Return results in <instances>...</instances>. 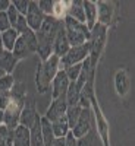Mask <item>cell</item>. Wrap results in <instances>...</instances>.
<instances>
[{
  "instance_id": "obj_1",
  "label": "cell",
  "mask_w": 135,
  "mask_h": 146,
  "mask_svg": "<svg viewBox=\"0 0 135 146\" xmlns=\"http://www.w3.org/2000/svg\"><path fill=\"white\" fill-rule=\"evenodd\" d=\"M60 23H62V21H57L53 16H46L40 29L35 32L37 54L40 56L41 62H46L53 54V42L56 38V34L60 28Z\"/></svg>"
},
{
  "instance_id": "obj_2",
  "label": "cell",
  "mask_w": 135,
  "mask_h": 146,
  "mask_svg": "<svg viewBox=\"0 0 135 146\" xmlns=\"http://www.w3.org/2000/svg\"><path fill=\"white\" fill-rule=\"evenodd\" d=\"M60 70V58L56 56H50L46 62H41L37 66L35 72V85L40 94H46L50 89L52 80Z\"/></svg>"
},
{
  "instance_id": "obj_3",
  "label": "cell",
  "mask_w": 135,
  "mask_h": 146,
  "mask_svg": "<svg viewBox=\"0 0 135 146\" xmlns=\"http://www.w3.org/2000/svg\"><path fill=\"white\" fill-rule=\"evenodd\" d=\"M62 23H63V29H65L66 38H68L71 47L82 45V44L90 41L91 31L87 28L85 23H81V22L72 19L69 16H65L62 19Z\"/></svg>"
},
{
  "instance_id": "obj_4",
  "label": "cell",
  "mask_w": 135,
  "mask_h": 146,
  "mask_svg": "<svg viewBox=\"0 0 135 146\" xmlns=\"http://www.w3.org/2000/svg\"><path fill=\"white\" fill-rule=\"evenodd\" d=\"M37 53V40H35V32L28 29L27 32H24L18 36V40L15 42V47L12 50V54L15 56V58L22 60L31 54Z\"/></svg>"
},
{
  "instance_id": "obj_5",
  "label": "cell",
  "mask_w": 135,
  "mask_h": 146,
  "mask_svg": "<svg viewBox=\"0 0 135 146\" xmlns=\"http://www.w3.org/2000/svg\"><path fill=\"white\" fill-rule=\"evenodd\" d=\"M88 56H90V44L88 42H85L82 45H77V47H71L69 51L60 58V70H63L69 66H73V64L82 63Z\"/></svg>"
},
{
  "instance_id": "obj_6",
  "label": "cell",
  "mask_w": 135,
  "mask_h": 146,
  "mask_svg": "<svg viewBox=\"0 0 135 146\" xmlns=\"http://www.w3.org/2000/svg\"><path fill=\"white\" fill-rule=\"evenodd\" d=\"M40 114L37 111V104L34 96L31 95H25V100H24V107L21 110V115H19V124L25 126L27 129H31L37 120H40Z\"/></svg>"
},
{
  "instance_id": "obj_7",
  "label": "cell",
  "mask_w": 135,
  "mask_h": 146,
  "mask_svg": "<svg viewBox=\"0 0 135 146\" xmlns=\"http://www.w3.org/2000/svg\"><path fill=\"white\" fill-rule=\"evenodd\" d=\"M91 127H93V114H91V111L88 108H82L81 115H79V118L77 121L75 127L71 130V133L73 135V137L81 139V137L88 135Z\"/></svg>"
},
{
  "instance_id": "obj_8",
  "label": "cell",
  "mask_w": 135,
  "mask_h": 146,
  "mask_svg": "<svg viewBox=\"0 0 135 146\" xmlns=\"http://www.w3.org/2000/svg\"><path fill=\"white\" fill-rule=\"evenodd\" d=\"M44 18H46V15L40 10L38 5H37V2H34V0H30V6H28L27 15H25L28 28H30L32 32H37V31L40 29V27H41V23H43Z\"/></svg>"
},
{
  "instance_id": "obj_9",
  "label": "cell",
  "mask_w": 135,
  "mask_h": 146,
  "mask_svg": "<svg viewBox=\"0 0 135 146\" xmlns=\"http://www.w3.org/2000/svg\"><path fill=\"white\" fill-rule=\"evenodd\" d=\"M68 110V104H66V98L65 96H60V98H56V100H52V104L50 107L47 108L46 114L43 115L47 121H54L60 117H63L65 113Z\"/></svg>"
},
{
  "instance_id": "obj_10",
  "label": "cell",
  "mask_w": 135,
  "mask_h": 146,
  "mask_svg": "<svg viewBox=\"0 0 135 146\" xmlns=\"http://www.w3.org/2000/svg\"><path fill=\"white\" fill-rule=\"evenodd\" d=\"M69 83L71 82L66 78L65 72L63 70H59L57 75L54 76V79L52 80V85H50V88H52V100L60 98V96H65Z\"/></svg>"
},
{
  "instance_id": "obj_11",
  "label": "cell",
  "mask_w": 135,
  "mask_h": 146,
  "mask_svg": "<svg viewBox=\"0 0 135 146\" xmlns=\"http://www.w3.org/2000/svg\"><path fill=\"white\" fill-rule=\"evenodd\" d=\"M69 48H71V45H69V41L66 38L63 23H60V28L56 34V38H54V42H53V56L62 58L69 51Z\"/></svg>"
},
{
  "instance_id": "obj_12",
  "label": "cell",
  "mask_w": 135,
  "mask_h": 146,
  "mask_svg": "<svg viewBox=\"0 0 135 146\" xmlns=\"http://www.w3.org/2000/svg\"><path fill=\"white\" fill-rule=\"evenodd\" d=\"M30 129L18 124L12 131V146H30Z\"/></svg>"
},
{
  "instance_id": "obj_13",
  "label": "cell",
  "mask_w": 135,
  "mask_h": 146,
  "mask_svg": "<svg viewBox=\"0 0 135 146\" xmlns=\"http://www.w3.org/2000/svg\"><path fill=\"white\" fill-rule=\"evenodd\" d=\"M82 7L85 16V25L91 31L97 23V3L91 2V0H85V2H82Z\"/></svg>"
},
{
  "instance_id": "obj_14",
  "label": "cell",
  "mask_w": 135,
  "mask_h": 146,
  "mask_svg": "<svg viewBox=\"0 0 135 146\" xmlns=\"http://www.w3.org/2000/svg\"><path fill=\"white\" fill-rule=\"evenodd\" d=\"M112 13L113 9L106 2H99L97 3V23H100L103 27H107L110 21H112Z\"/></svg>"
},
{
  "instance_id": "obj_15",
  "label": "cell",
  "mask_w": 135,
  "mask_h": 146,
  "mask_svg": "<svg viewBox=\"0 0 135 146\" xmlns=\"http://www.w3.org/2000/svg\"><path fill=\"white\" fill-rule=\"evenodd\" d=\"M66 16L75 19L81 23H85V16H84V7L82 2L75 0V2H68V10H66Z\"/></svg>"
},
{
  "instance_id": "obj_16",
  "label": "cell",
  "mask_w": 135,
  "mask_h": 146,
  "mask_svg": "<svg viewBox=\"0 0 135 146\" xmlns=\"http://www.w3.org/2000/svg\"><path fill=\"white\" fill-rule=\"evenodd\" d=\"M18 36H19V34L13 28H10V29H7L5 32H0V41H2V45H3L5 51H10L12 53Z\"/></svg>"
},
{
  "instance_id": "obj_17",
  "label": "cell",
  "mask_w": 135,
  "mask_h": 146,
  "mask_svg": "<svg viewBox=\"0 0 135 146\" xmlns=\"http://www.w3.org/2000/svg\"><path fill=\"white\" fill-rule=\"evenodd\" d=\"M50 126H52L54 137H66V135L71 131L69 124H68V120H66L65 115L57 118V120H54V121H52Z\"/></svg>"
},
{
  "instance_id": "obj_18",
  "label": "cell",
  "mask_w": 135,
  "mask_h": 146,
  "mask_svg": "<svg viewBox=\"0 0 135 146\" xmlns=\"http://www.w3.org/2000/svg\"><path fill=\"white\" fill-rule=\"evenodd\" d=\"M81 89L77 86L75 82H71L69 86H68V91H66V104L68 107H73V105H79V100H81Z\"/></svg>"
},
{
  "instance_id": "obj_19",
  "label": "cell",
  "mask_w": 135,
  "mask_h": 146,
  "mask_svg": "<svg viewBox=\"0 0 135 146\" xmlns=\"http://www.w3.org/2000/svg\"><path fill=\"white\" fill-rule=\"evenodd\" d=\"M30 146H44L43 142V135H41V117L37 120V123L30 129Z\"/></svg>"
},
{
  "instance_id": "obj_20",
  "label": "cell",
  "mask_w": 135,
  "mask_h": 146,
  "mask_svg": "<svg viewBox=\"0 0 135 146\" xmlns=\"http://www.w3.org/2000/svg\"><path fill=\"white\" fill-rule=\"evenodd\" d=\"M115 85H116V91L119 95H125L129 89V79L125 70H119L116 73V78H115Z\"/></svg>"
},
{
  "instance_id": "obj_21",
  "label": "cell",
  "mask_w": 135,
  "mask_h": 146,
  "mask_svg": "<svg viewBox=\"0 0 135 146\" xmlns=\"http://www.w3.org/2000/svg\"><path fill=\"white\" fill-rule=\"evenodd\" d=\"M0 64L3 66V69L7 75H12V72L15 70V67L18 64V60L15 58V56L10 51H3L2 57H0Z\"/></svg>"
},
{
  "instance_id": "obj_22",
  "label": "cell",
  "mask_w": 135,
  "mask_h": 146,
  "mask_svg": "<svg viewBox=\"0 0 135 146\" xmlns=\"http://www.w3.org/2000/svg\"><path fill=\"white\" fill-rule=\"evenodd\" d=\"M41 135H43L44 146H53V142H54L56 137H54V135H53L50 121H47L44 117H41Z\"/></svg>"
},
{
  "instance_id": "obj_23",
  "label": "cell",
  "mask_w": 135,
  "mask_h": 146,
  "mask_svg": "<svg viewBox=\"0 0 135 146\" xmlns=\"http://www.w3.org/2000/svg\"><path fill=\"white\" fill-rule=\"evenodd\" d=\"M81 111H82V107L81 105H73V107H68L66 113H65V117L68 120V124H69V129L72 130L73 127H75L77 121L81 115Z\"/></svg>"
},
{
  "instance_id": "obj_24",
  "label": "cell",
  "mask_w": 135,
  "mask_h": 146,
  "mask_svg": "<svg viewBox=\"0 0 135 146\" xmlns=\"http://www.w3.org/2000/svg\"><path fill=\"white\" fill-rule=\"evenodd\" d=\"M81 70H82V63L79 64H73V66H69L66 69H63L66 78L69 79V82H75L78 79V76L81 75Z\"/></svg>"
},
{
  "instance_id": "obj_25",
  "label": "cell",
  "mask_w": 135,
  "mask_h": 146,
  "mask_svg": "<svg viewBox=\"0 0 135 146\" xmlns=\"http://www.w3.org/2000/svg\"><path fill=\"white\" fill-rule=\"evenodd\" d=\"M15 86V78L13 75H5L0 79V91L2 92H10Z\"/></svg>"
},
{
  "instance_id": "obj_26",
  "label": "cell",
  "mask_w": 135,
  "mask_h": 146,
  "mask_svg": "<svg viewBox=\"0 0 135 146\" xmlns=\"http://www.w3.org/2000/svg\"><path fill=\"white\" fill-rule=\"evenodd\" d=\"M0 146H12V131L5 124L0 126Z\"/></svg>"
},
{
  "instance_id": "obj_27",
  "label": "cell",
  "mask_w": 135,
  "mask_h": 146,
  "mask_svg": "<svg viewBox=\"0 0 135 146\" xmlns=\"http://www.w3.org/2000/svg\"><path fill=\"white\" fill-rule=\"evenodd\" d=\"M12 6L18 10L19 15L25 16L27 10H28V6H30V0H13V2H12Z\"/></svg>"
},
{
  "instance_id": "obj_28",
  "label": "cell",
  "mask_w": 135,
  "mask_h": 146,
  "mask_svg": "<svg viewBox=\"0 0 135 146\" xmlns=\"http://www.w3.org/2000/svg\"><path fill=\"white\" fill-rule=\"evenodd\" d=\"M38 5L40 10L46 16H52V10H53V2L52 0H40V2H37Z\"/></svg>"
},
{
  "instance_id": "obj_29",
  "label": "cell",
  "mask_w": 135,
  "mask_h": 146,
  "mask_svg": "<svg viewBox=\"0 0 135 146\" xmlns=\"http://www.w3.org/2000/svg\"><path fill=\"white\" fill-rule=\"evenodd\" d=\"M6 15H7V19H9V22H10V25H12V28L15 27V23H16V21H18V16H19V13H18V10L12 6V2H10V6H9V9L6 10Z\"/></svg>"
},
{
  "instance_id": "obj_30",
  "label": "cell",
  "mask_w": 135,
  "mask_h": 146,
  "mask_svg": "<svg viewBox=\"0 0 135 146\" xmlns=\"http://www.w3.org/2000/svg\"><path fill=\"white\" fill-rule=\"evenodd\" d=\"M10 28H12V25H10V22L7 19L6 12H0V32H5V31H7Z\"/></svg>"
},
{
  "instance_id": "obj_31",
  "label": "cell",
  "mask_w": 135,
  "mask_h": 146,
  "mask_svg": "<svg viewBox=\"0 0 135 146\" xmlns=\"http://www.w3.org/2000/svg\"><path fill=\"white\" fill-rule=\"evenodd\" d=\"M10 92H2L0 91V110H5L7 104L10 102Z\"/></svg>"
},
{
  "instance_id": "obj_32",
  "label": "cell",
  "mask_w": 135,
  "mask_h": 146,
  "mask_svg": "<svg viewBox=\"0 0 135 146\" xmlns=\"http://www.w3.org/2000/svg\"><path fill=\"white\" fill-rule=\"evenodd\" d=\"M77 146H93V136L88 133L87 136L78 139L77 140Z\"/></svg>"
},
{
  "instance_id": "obj_33",
  "label": "cell",
  "mask_w": 135,
  "mask_h": 146,
  "mask_svg": "<svg viewBox=\"0 0 135 146\" xmlns=\"http://www.w3.org/2000/svg\"><path fill=\"white\" fill-rule=\"evenodd\" d=\"M10 6V0H0V12H6Z\"/></svg>"
},
{
  "instance_id": "obj_34",
  "label": "cell",
  "mask_w": 135,
  "mask_h": 146,
  "mask_svg": "<svg viewBox=\"0 0 135 146\" xmlns=\"http://www.w3.org/2000/svg\"><path fill=\"white\" fill-rule=\"evenodd\" d=\"M53 146H66L65 145V137H56L53 142Z\"/></svg>"
},
{
  "instance_id": "obj_35",
  "label": "cell",
  "mask_w": 135,
  "mask_h": 146,
  "mask_svg": "<svg viewBox=\"0 0 135 146\" xmlns=\"http://www.w3.org/2000/svg\"><path fill=\"white\" fill-rule=\"evenodd\" d=\"M3 124V110H0V126Z\"/></svg>"
},
{
  "instance_id": "obj_36",
  "label": "cell",
  "mask_w": 135,
  "mask_h": 146,
  "mask_svg": "<svg viewBox=\"0 0 135 146\" xmlns=\"http://www.w3.org/2000/svg\"><path fill=\"white\" fill-rule=\"evenodd\" d=\"M3 45H2V41H0V57H2V54H3Z\"/></svg>"
}]
</instances>
